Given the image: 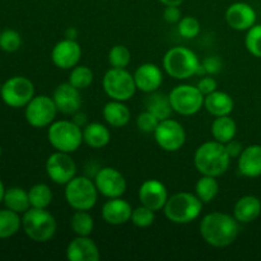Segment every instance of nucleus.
Returning a JSON list of instances; mask_svg holds the SVG:
<instances>
[{
    "label": "nucleus",
    "mask_w": 261,
    "mask_h": 261,
    "mask_svg": "<svg viewBox=\"0 0 261 261\" xmlns=\"http://www.w3.org/2000/svg\"><path fill=\"white\" fill-rule=\"evenodd\" d=\"M239 221L233 216L222 212H213L203 217L200 234L204 241L213 247H227L239 236Z\"/></svg>",
    "instance_id": "f257e3e1"
},
{
    "label": "nucleus",
    "mask_w": 261,
    "mask_h": 261,
    "mask_svg": "<svg viewBox=\"0 0 261 261\" xmlns=\"http://www.w3.org/2000/svg\"><path fill=\"white\" fill-rule=\"evenodd\" d=\"M231 157L226 149V144L217 140L205 142L199 145L194 154V165L200 175L219 177L227 172Z\"/></svg>",
    "instance_id": "f03ea898"
},
{
    "label": "nucleus",
    "mask_w": 261,
    "mask_h": 261,
    "mask_svg": "<svg viewBox=\"0 0 261 261\" xmlns=\"http://www.w3.org/2000/svg\"><path fill=\"white\" fill-rule=\"evenodd\" d=\"M203 211V201L195 194L181 193L168 196L163 212L166 218L176 224H188L199 218Z\"/></svg>",
    "instance_id": "7ed1b4c3"
},
{
    "label": "nucleus",
    "mask_w": 261,
    "mask_h": 261,
    "mask_svg": "<svg viewBox=\"0 0 261 261\" xmlns=\"http://www.w3.org/2000/svg\"><path fill=\"white\" fill-rule=\"evenodd\" d=\"M201 63L193 50L182 46L170 48L163 58V69L172 78L185 81L198 75Z\"/></svg>",
    "instance_id": "20e7f679"
},
{
    "label": "nucleus",
    "mask_w": 261,
    "mask_h": 261,
    "mask_svg": "<svg viewBox=\"0 0 261 261\" xmlns=\"http://www.w3.org/2000/svg\"><path fill=\"white\" fill-rule=\"evenodd\" d=\"M22 227L24 233L35 242H47L55 236L56 219L50 212L31 206L22 217Z\"/></svg>",
    "instance_id": "39448f33"
},
{
    "label": "nucleus",
    "mask_w": 261,
    "mask_h": 261,
    "mask_svg": "<svg viewBox=\"0 0 261 261\" xmlns=\"http://www.w3.org/2000/svg\"><path fill=\"white\" fill-rule=\"evenodd\" d=\"M48 143L59 152L73 153L83 143V132L75 122L69 120L54 121L47 130Z\"/></svg>",
    "instance_id": "423d86ee"
},
{
    "label": "nucleus",
    "mask_w": 261,
    "mask_h": 261,
    "mask_svg": "<svg viewBox=\"0 0 261 261\" xmlns=\"http://www.w3.org/2000/svg\"><path fill=\"white\" fill-rule=\"evenodd\" d=\"M94 181L86 176H75L65 185V200L74 211H91L98 199Z\"/></svg>",
    "instance_id": "0eeeda50"
},
{
    "label": "nucleus",
    "mask_w": 261,
    "mask_h": 261,
    "mask_svg": "<svg viewBox=\"0 0 261 261\" xmlns=\"http://www.w3.org/2000/svg\"><path fill=\"white\" fill-rule=\"evenodd\" d=\"M102 86L107 96L116 101H129L137 92L134 75L126 69L111 68L107 70L102 79Z\"/></svg>",
    "instance_id": "6e6552de"
},
{
    "label": "nucleus",
    "mask_w": 261,
    "mask_h": 261,
    "mask_svg": "<svg viewBox=\"0 0 261 261\" xmlns=\"http://www.w3.org/2000/svg\"><path fill=\"white\" fill-rule=\"evenodd\" d=\"M173 111L182 116H191L200 111L204 106V96L198 87L180 84L168 94Z\"/></svg>",
    "instance_id": "1a4fd4ad"
},
{
    "label": "nucleus",
    "mask_w": 261,
    "mask_h": 261,
    "mask_svg": "<svg viewBox=\"0 0 261 261\" xmlns=\"http://www.w3.org/2000/svg\"><path fill=\"white\" fill-rule=\"evenodd\" d=\"M0 96L7 106L20 109L27 106L28 102L35 97V86L25 76H12L2 86Z\"/></svg>",
    "instance_id": "9d476101"
},
{
    "label": "nucleus",
    "mask_w": 261,
    "mask_h": 261,
    "mask_svg": "<svg viewBox=\"0 0 261 261\" xmlns=\"http://www.w3.org/2000/svg\"><path fill=\"white\" fill-rule=\"evenodd\" d=\"M58 107L53 97L46 94L35 96L24 107V116L28 124L37 129L50 126L55 121Z\"/></svg>",
    "instance_id": "9b49d317"
},
{
    "label": "nucleus",
    "mask_w": 261,
    "mask_h": 261,
    "mask_svg": "<svg viewBox=\"0 0 261 261\" xmlns=\"http://www.w3.org/2000/svg\"><path fill=\"white\" fill-rule=\"evenodd\" d=\"M153 134L157 144L166 152H177L186 142V133L184 126L171 117L160 121Z\"/></svg>",
    "instance_id": "f8f14e48"
},
{
    "label": "nucleus",
    "mask_w": 261,
    "mask_h": 261,
    "mask_svg": "<svg viewBox=\"0 0 261 261\" xmlns=\"http://www.w3.org/2000/svg\"><path fill=\"white\" fill-rule=\"evenodd\" d=\"M46 173L53 182L66 185L71 178L75 177L76 173V165L70 153L59 150L53 153L46 161Z\"/></svg>",
    "instance_id": "ddd939ff"
},
{
    "label": "nucleus",
    "mask_w": 261,
    "mask_h": 261,
    "mask_svg": "<svg viewBox=\"0 0 261 261\" xmlns=\"http://www.w3.org/2000/svg\"><path fill=\"white\" fill-rule=\"evenodd\" d=\"M94 184L101 195L106 198H121L126 191V180L120 171L114 167H103L94 176Z\"/></svg>",
    "instance_id": "4468645a"
},
{
    "label": "nucleus",
    "mask_w": 261,
    "mask_h": 261,
    "mask_svg": "<svg viewBox=\"0 0 261 261\" xmlns=\"http://www.w3.org/2000/svg\"><path fill=\"white\" fill-rule=\"evenodd\" d=\"M138 198L142 205L152 209L153 212H160L167 203L168 193L165 184L155 178H149L140 185Z\"/></svg>",
    "instance_id": "2eb2a0df"
},
{
    "label": "nucleus",
    "mask_w": 261,
    "mask_h": 261,
    "mask_svg": "<svg viewBox=\"0 0 261 261\" xmlns=\"http://www.w3.org/2000/svg\"><path fill=\"white\" fill-rule=\"evenodd\" d=\"M82 58V47L75 40L64 38L51 50V60L58 68L68 70L76 66Z\"/></svg>",
    "instance_id": "dca6fc26"
},
{
    "label": "nucleus",
    "mask_w": 261,
    "mask_h": 261,
    "mask_svg": "<svg viewBox=\"0 0 261 261\" xmlns=\"http://www.w3.org/2000/svg\"><path fill=\"white\" fill-rule=\"evenodd\" d=\"M58 111L63 115H73L82 107L81 91L70 83L59 84L53 94Z\"/></svg>",
    "instance_id": "f3484780"
},
{
    "label": "nucleus",
    "mask_w": 261,
    "mask_h": 261,
    "mask_svg": "<svg viewBox=\"0 0 261 261\" xmlns=\"http://www.w3.org/2000/svg\"><path fill=\"white\" fill-rule=\"evenodd\" d=\"M226 22L232 30L249 31L256 23V12L247 3H233L226 12Z\"/></svg>",
    "instance_id": "a211bd4d"
},
{
    "label": "nucleus",
    "mask_w": 261,
    "mask_h": 261,
    "mask_svg": "<svg viewBox=\"0 0 261 261\" xmlns=\"http://www.w3.org/2000/svg\"><path fill=\"white\" fill-rule=\"evenodd\" d=\"M65 255L69 261H98L101 257L96 242L89 236H76L71 240Z\"/></svg>",
    "instance_id": "6ab92c4d"
},
{
    "label": "nucleus",
    "mask_w": 261,
    "mask_h": 261,
    "mask_svg": "<svg viewBox=\"0 0 261 261\" xmlns=\"http://www.w3.org/2000/svg\"><path fill=\"white\" fill-rule=\"evenodd\" d=\"M134 75L135 86L137 89L144 92V93H152L155 92L163 82V74L160 66L152 63H145L138 66Z\"/></svg>",
    "instance_id": "aec40b11"
},
{
    "label": "nucleus",
    "mask_w": 261,
    "mask_h": 261,
    "mask_svg": "<svg viewBox=\"0 0 261 261\" xmlns=\"http://www.w3.org/2000/svg\"><path fill=\"white\" fill-rule=\"evenodd\" d=\"M133 208L129 201L121 198L109 199L101 211L102 219L111 226H121L132 219Z\"/></svg>",
    "instance_id": "412c9836"
},
{
    "label": "nucleus",
    "mask_w": 261,
    "mask_h": 261,
    "mask_svg": "<svg viewBox=\"0 0 261 261\" xmlns=\"http://www.w3.org/2000/svg\"><path fill=\"white\" fill-rule=\"evenodd\" d=\"M237 166L240 173L245 177L255 178L261 176V145L252 144L244 148Z\"/></svg>",
    "instance_id": "4be33fe9"
},
{
    "label": "nucleus",
    "mask_w": 261,
    "mask_h": 261,
    "mask_svg": "<svg viewBox=\"0 0 261 261\" xmlns=\"http://www.w3.org/2000/svg\"><path fill=\"white\" fill-rule=\"evenodd\" d=\"M204 107L214 117L227 116L234 109L233 98L228 93L222 91H214L205 96Z\"/></svg>",
    "instance_id": "5701e85b"
},
{
    "label": "nucleus",
    "mask_w": 261,
    "mask_h": 261,
    "mask_svg": "<svg viewBox=\"0 0 261 261\" xmlns=\"http://www.w3.org/2000/svg\"><path fill=\"white\" fill-rule=\"evenodd\" d=\"M261 214V201L254 195L242 196L233 208V217L239 223H251Z\"/></svg>",
    "instance_id": "b1692460"
},
{
    "label": "nucleus",
    "mask_w": 261,
    "mask_h": 261,
    "mask_svg": "<svg viewBox=\"0 0 261 261\" xmlns=\"http://www.w3.org/2000/svg\"><path fill=\"white\" fill-rule=\"evenodd\" d=\"M102 115L107 124L112 127L125 126L129 124L130 116H132L126 105L122 101H116V99H111L105 105Z\"/></svg>",
    "instance_id": "393cba45"
},
{
    "label": "nucleus",
    "mask_w": 261,
    "mask_h": 261,
    "mask_svg": "<svg viewBox=\"0 0 261 261\" xmlns=\"http://www.w3.org/2000/svg\"><path fill=\"white\" fill-rule=\"evenodd\" d=\"M82 132H83V142L88 147L94 148V149H101V148L106 147L111 140L110 130L107 129V126H105L103 124H99V122L87 124L82 129Z\"/></svg>",
    "instance_id": "a878e982"
},
{
    "label": "nucleus",
    "mask_w": 261,
    "mask_h": 261,
    "mask_svg": "<svg viewBox=\"0 0 261 261\" xmlns=\"http://www.w3.org/2000/svg\"><path fill=\"white\" fill-rule=\"evenodd\" d=\"M3 201L8 209L19 214L25 213L31 208L28 191L22 188H18V186L7 189Z\"/></svg>",
    "instance_id": "bb28decb"
},
{
    "label": "nucleus",
    "mask_w": 261,
    "mask_h": 261,
    "mask_svg": "<svg viewBox=\"0 0 261 261\" xmlns=\"http://www.w3.org/2000/svg\"><path fill=\"white\" fill-rule=\"evenodd\" d=\"M237 133V125L229 115L227 116H219L216 117V120L212 124V135H213L214 140L219 143H226L231 142L234 139Z\"/></svg>",
    "instance_id": "cd10ccee"
},
{
    "label": "nucleus",
    "mask_w": 261,
    "mask_h": 261,
    "mask_svg": "<svg viewBox=\"0 0 261 261\" xmlns=\"http://www.w3.org/2000/svg\"><path fill=\"white\" fill-rule=\"evenodd\" d=\"M145 107H147V111L152 112L160 121L171 117L173 111L170 97L162 93H157V92H152V94L148 97Z\"/></svg>",
    "instance_id": "c85d7f7f"
},
{
    "label": "nucleus",
    "mask_w": 261,
    "mask_h": 261,
    "mask_svg": "<svg viewBox=\"0 0 261 261\" xmlns=\"http://www.w3.org/2000/svg\"><path fill=\"white\" fill-rule=\"evenodd\" d=\"M20 227L22 218L19 217V213H15L8 208L0 211V239L4 240L14 236Z\"/></svg>",
    "instance_id": "c756f323"
},
{
    "label": "nucleus",
    "mask_w": 261,
    "mask_h": 261,
    "mask_svg": "<svg viewBox=\"0 0 261 261\" xmlns=\"http://www.w3.org/2000/svg\"><path fill=\"white\" fill-rule=\"evenodd\" d=\"M219 191V184L217 177L201 175L195 185V195L203 201V204L211 203Z\"/></svg>",
    "instance_id": "7c9ffc66"
},
{
    "label": "nucleus",
    "mask_w": 261,
    "mask_h": 261,
    "mask_svg": "<svg viewBox=\"0 0 261 261\" xmlns=\"http://www.w3.org/2000/svg\"><path fill=\"white\" fill-rule=\"evenodd\" d=\"M71 231L76 236H89L93 232L94 221L88 211H75L70 219Z\"/></svg>",
    "instance_id": "2f4dec72"
},
{
    "label": "nucleus",
    "mask_w": 261,
    "mask_h": 261,
    "mask_svg": "<svg viewBox=\"0 0 261 261\" xmlns=\"http://www.w3.org/2000/svg\"><path fill=\"white\" fill-rule=\"evenodd\" d=\"M32 208L46 209L53 201V191L46 184H36L28 191Z\"/></svg>",
    "instance_id": "473e14b6"
},
{
    "label": "nucleus",
    "mask_w": 261,
    "mask_h": 261,
    "mask_svg": "<svg viewBox=\"0 0 261 261\" xmlns=\"http://www.w3.org/2000/svg\"><path fill=\"white\" fill-rule=\"evenodd\" d=\"M93 82V71L86 65H76L69 74V83L79 91L88 88Z\"/></svg>",
    "instance_id": "72a5a7b5"
},
{
    "label": "nucleus",
    "mask_w": 261,
    "mask_h": 261,
    "mask_svg": "<svg viewBox=\"0 0 261 261\" xmlns=\"http://www.w3.org/2000/svg\"><path fill=\"white\" fill-rule=\"evenodd\" d=\"M132 60V54L129 48L124 45H115L109 53V63L112 68L126 69Z\"/></svg>",
    "instance_id": "f704fd0d"
},
{
    "label": "nucleus",
    "mask_w": 261,
    "mask_h": 261,
    "mask_svg": "<svg viewBox=\"0 0 261 261\" xmlns=\"http://www.w3.org/2000/svg\"><path fill=\"white\" fill-rule=\"evenodd\" d=\"M245 46L252 56L261 59V24H254L247 31Z\"/></svg>",
    "instance_id": "c9c22d12"
},
{
    "label": "nucleus",
    "mask_w": 261,
    "mask_h": 261,
    "mask_svg": "<svg viewBox=\"0 0 261 261\" xmlns=\"http://www.w3.org/2000/svg\"><path fill=\"white\" fill-rule=\"evenodd\" d=\"M154 213L152 209L147 208L144 205H140L138 208L133 209L132 213V223L134 226L139 227V228H147V227L152 226L153 222H154Z\"/></svg>",
    "instance_id": "e433bc0d"
},
{
    "label": "nucleus",
    "mask_w": 261,
    "mask_h": 261,
    "mask_svg": "<svg viewBox=\"0 0 261 261\" xmlns=\"http://www.w3.org/2000/svg\"><path fill=\"white\" fill-rule=\"evenodd\" d=\"M22 45V37L19 32L14 30H5L0 35V48L5 53H14L19 50Z\"/></svg>",
    "instance_id": "4c0bfd02"
},
{
    "label": "nucleus",
    "mask_w": 261,
    "mask_h": 261,
    "mask_svg": "<svg viewBox=\"0 0 261 261\" xmlns=\"http://www.w3.org/2000/svg\"><path fill=\"white\" fill-rule=\"evenodd\" d=\"M177 28L178 33L184 38H188V40L195 38L200 33V23H199L196 18L191 17V15H186V17L181 18Z\"/></svg>",
    "instance_id": "58836bf2"
},
{
    "label": "nucleus",
    "mask_w": 261,
    "mask_h": 261,
    "mask_svg": "<svg viewBox=\"0 0 261 261\" xmlns=\"http://www.w3.org/2000/svg\"><path fill=\"white\" fill-rule=\"evenodd\" d=\"M158 124H160V120L149 111H144L142 114H139L137 119V126L138 129L142 133L145 134H150V133H154L157 129Z\"/></svg>",
    "instance_id": "ea45409f"
},
{
    "label": "nucleus",
    "mask_w": 261,
    "mask_h": 261,
    "mask_svg": "<svg viewBox=\"0 0 261 261\" xmlns=\"http://www.w3.org/2000/svg\"><path fill=\"white\" fill-rule=\"evenodd\" d=\"M201 66L204 69V73L209 74V75H214L218 74L223 68V63L218 56H206L201 63Z\"/></svg>",
    "instance_id": "a19ab883"
},
{
    "label": "nucleus",
    "mask_w": 261,
    "mask_h": 261,
    "mask_svg": "<svg viewBox=\"0 0 261 261\" xmlns=\"http://www.w3.org/2000/svg\"><path fill=\"white\" fill-rule=\"evenodd\" d=\"M196 87H198L199 91H200L204 96H208L212 92L217 91L218 83H217V81L213 76H204V78H201L200 81L198 82V86Z\"/></svg>",
    "instance_id": "79ce46f5"
},
{
    "label": "nucleus",
    "mask_w": 261,
    "mask_h": 261,
    "mask_svg": "<svg viewBox=\"0 0 261 261\" xmlns=\"http://www.w3.org/2000/svg\"><path fill=\"white\" fill-rule=\"evenodd\" d=\"M163 18H165L166 22L171 23V24L178 23L182 18L181 17V10L176 5H168V7H166L165 12H163Z\"/></svg>",
    "instance_id": "37998d69"
},
{
    "label": "nucleus",
    "mask_w": 261,
    "mask_h": 261,
    "mask_svg": "<svg viewBox=\"0 0 261 261\" xmlns=\"http://www.w3.org/2000/svg\"><path fill=\"white\" fill-rule=\"evenodd\" d=\"M226 149H227V152H228L229 157L239 158L240 154L242 153V150H244V147H242V144L240 142L232 139L231 142L226 143Z\"/></svg>",
    "instance_id": "c03bdc74"
},
{
    "label": "nucleus",
    "mask_w": 261,
    "mask_h": 261,
    "mask_svg": "<svg viewBox=\"0 0 261 261\" xmlns=\"http://www.w3.org/2000/svg\"><path fill=\"white\" fill-rule=\"evenodd\" d=\"M71 121L75 122L79 127H84L87 125V115L79 110L75 114H73V120Z\"/></svg>",
    "instance_id": "a18cd8bd"
},
{
    "label": "nucleus",
    "mask_w": 261,
    "mask_h": 261,
    "mask_svg": "<svg viewBox=\"0 0 261 261\" xmlns=\"http://www.w3.org/2000/svg\"><path fill=\"white\" fill-rule=\"evenodd\" d=\"M76 35H78V31H76L74 27H69L68 30L65 31V37L70 38V40H75Z\"/></svg>",
    "instance_id": "49530a36"
},
{
    "label": "nucleus",
    "mask_w": 261,
    "mask_h": 261,
    "mask_svg": "<svg viewBox=\"0 0 261 261\" xmlns=\"http://www.w3.org/2000/svg\"><path fill=\"white\" fill-rule=\"evenodd\" d=\"M158 2L162 3L163 5L168 7V5H176V7H180L184 3V0H158Z\"/></svg>",
    "instance_id": "de8ad7c7"
},
{
    "label": "nucleus",
    "mask_w": 261,
    "mask_h": 261,
    "mask_svg": "<svg viewBox=\"0 0 261 261\" xmlns=\"http://www.w3.org/2000/svg\"><path fill=\"white\" fill-rule=\"evenodd\" d=\"M4 194H5V188H4V184H3V181L0 180V203L3 201V199H4Z\"/></svg>",
    "instance_id": "09e8293b"
},
{
    "label": "nucleus",
    "mask_w": 261,
    "mask_h": 261,
    "mask_svg": "<svg viewBox=\"0 0 261 261\" xmlns=\"http://www.w3.org/2000/svg\"><path fill=\"white\" fill-rule=\"evenodd\" d=\"M2 153H3V150H2V147H0V158H2Z\"/></svg>",
    "instance_id": "8fccbe9b"
},
{
    "label": "nucleus",
    "mask_w": 261,
    "mask_h": 261,
    "mask_svg": "<svg viewBox=\"0 0 261 261\" xmlns=\"http://www.w3.org/2000/svg\"><path fill=\"white\" fill-rule=\"evenodd\" d=\"M0 89H2V84H0Z\"/></svg>",
    "instance_id": "3c124183"
},
{
    "label": "nucleus",
    "mask_w": 261,
    "mask_h": 261,
    "mask_svg": "<svg viewBox=\"0 0 261 261\" xmlns=\"http://www.w3.org/2000/svg\"><path fill=\"white\" fill-rule=\"evenodd\" d=\"M0 35H2V32H0Z\"/></svg>",
    "instance_id": "603ef678"
}]
</instances>
